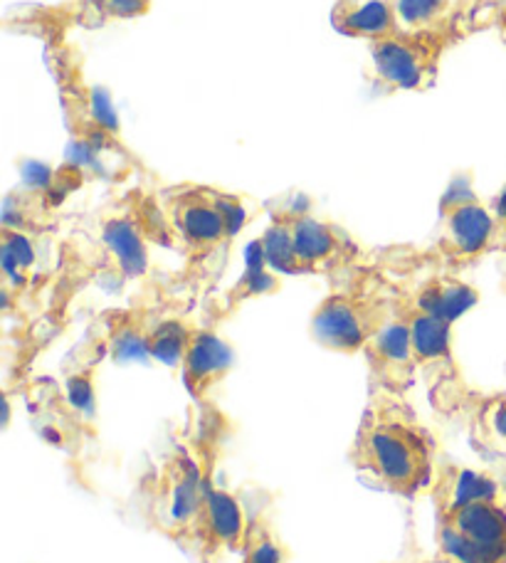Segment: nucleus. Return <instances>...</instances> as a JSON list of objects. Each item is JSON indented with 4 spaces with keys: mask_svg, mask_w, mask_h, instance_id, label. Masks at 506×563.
<instances>
[{
    "mask_svg": "<svg viewBox=\"0 0 506 563\" xmlns=\"http://www.w3.org/2000/svg\"><path fill=\"white\" fill-rule=\"evenodd\" d=\"M351 462L393 495L415 497L430 489L435 475L432 442L403 394L383 386L371 388Z\"/></svg>",
    "mask_w": 506,
    "mask_h": 563,
    "instance_id": "nucleus-1",
    "label": "nucleus"
},
{
    "mask_svg": "<svg viewBox=\"0 0 506 563\" xmlns=\"http://www.w3.org/2000/svg\"><path fill=\"white\" fill-rule=\"evenodd\" d=\"M267 265L277 275L343 279L361 267V245L341 225L321 218L307 196H292L270 216L260 238Z\"/></svg>",
    "mask_w": 506,
    "mask_h": 563,
    "instance_id": "nucleus-2",
    "label": "nucleus"
},
{
    "mask_svg": "<svg viewBox=\"0 0 506 563\" xmlns=\"http://www.w3.org/2000/svg\"><path fill=\"white\" fill-rule=\"evenodd\" d=\"M43 49L65 126L79 154L89 164H99V168H105L107 161L136 164L121 136L119 117L107 92L87 75L82 49L73 43V37H50Z\"/></svg>",
    "mask_w": 506,
    "mask_h": 563,
    "instance_id": "nucleus-3",
    "label": "nucleus"
},
{
    "mask_svg": "<svg viewBox=\"0 0 506 563\" xmlns=\"http://www.w3.org/2000/svg\"><path fill=\"white\" fill-rule=\"evenodd\" d=\"M154 200L166 245L178 247L194 267L228 253L232 240L250 223L245 198L212 186H168L158 190Z\"/></svg>",
    "mask_w": 506,
    "mask_h": 563,
    "instance_id": "nucleus-4",
    "label": "nucleus"
},
{
    "mask_svg": "<svg viewBox=\"0 0 506 563\" xmlns=\"http://www.w3.org/2000/svg\"><path fill=\"white\" fill-rule=\"evenodd\" d=\"M484 0L458 15L450 23L405 30L400 27L371 49V82L381 97L400 92H428L438 85L442 65L448 55L470 35L480 33L487 25Z\"/></svg>",
    "mask_w": 506,
    "mask_h": 563,
    "instance_id": "nucleus-5",
    "label": "nucleus"
},
{
    "mask_svg": "<svg viewBox=\"0 0 506 563\" xmlns=\"http://www.w3.org/2000/svg\"><path fill=\"white\" fill-rule=\"evenodd\" d=\"M400 289L376 269L359 267L337 282L311 314V339L337 354H363L396 319Z\"/></svg>",
    "mask_w": 506,
    "mask_h": 563,
    "instance_id": "nucleus-6",
    "label": "nucleus"
},
{
    "mask_svg": "<svg viewBox=\"0 0 506 563\" xmlns=\"http://www.w3.org/2000/svg\"><path fill=\"white\" fill-rule=\"evenodd\" d=\"M210 479L184 445H176L141 479L139 509L151 527L186 544Z\"/></svg>",
    "mask_w": 506,
    "mask_h": 563,
    "instance_id": "nucleus-7",
    "label": "nucleus"
},
{
    "mask_svg": "<svg viewBox=\"0 0 506 563\" xmlns=\"http://www.w3.org/2000/svg\"><path fill=\"white\" fill-rule=\"evenodd\" d=\"M438 253L450 269L472 267L497 253L494 210L477 196L470 174L454 176L440 198Z\"/></svg>",
    "mask_w": 506,
    "mask_h": 563,
    "instance_id": "nucleus-8",
    "label": "nucleus"
},
{
    "mask_svg": "<svg viewBox=\"0 0 506 563\" xmlns=\"http://www.w3.org/2000/svg\"><path fill=\"white\" fill-rule=\"evenodd\" d=\"M151 0H65L55 5H25L6 18V27L37 40L73 37L75 30H99L146 15Z\"/></svg>",
    "mask_w": 506,
    "mask_h": 563,
    "instance_id": "nucleus-9",
    "label": "nucleus"
},
{
    "mask_svg": "<svg viewBox=\"0 0 506 563\" xmlns=\"http://www.w3.org/2000/svg\"><path fill=\"white\" fill-rule=\"evenodd\" d=\"M248 529L250 521L240 499L226 489L210 485L186 544H196L200 554L210 559L222 554V551L245 549Z\"/></svg>",
    "mask_w": 506,
    "mask_h": 563,
    "instance_id": "nucleus-10",
    "label": "nucleus"
},
{
    "mask_svg": "<svg viewBox=\"0 0 506 563\" xmlns=\"http://www.w3.org/2000/svg\"><path fill=\"white\" fill-rule=\"evenodd\" d=\"M363 356L369 361L373 386H383L396 394H405L413 384L418 358H415L410 329L396 314L391 324L371 339V344L363 349Z\"/></svg>",
    "mask_w": 506,
    "mask_h": 563,
    "instance_id": "nucleus-11",
    "label": "nucleus"
},
{
    "mask_svg": "<svg viewBox=\"0 0 506 563\" xmlns=\"http://www.w3.org/2000/svg\"><path fill=\"white\" fill-rule=\"evenodd\" d=\"M235 364V351L222 339L218 331L196 327L190 344L186 349L180 374L188 394L200 404H206L212 390H216Z\"/></svg>",
    "mask_w": 506,
    "mask_h": 563,
    "instance_id": "nucleus-12",
    "label": "nucleus"
},
{
    "mask_svg": "<svg viewBox=\"0 0 506 563\" xmlns=\"http://www.w3.org/2000/svg\"><path fill=\"white\" fill-rule=\"evenodd\" d=\"M428 492L438 517H448L454 509L472 505V501H499V482L492 472H477L462 465H450V462L435 467Z\"/></svg>",
    "mask_w": 506,
    "mask_h": 563,
    "instance_id": "nucleus-13",
    "label": "nucleus"
},
{
    "mask_svg": "<svg viewBox=\"0 0 506 563\" xmlns=\"http://www.w3.org/2000/svg\"><path fill=\"white\" fill-rule=\"evenodd\" d=\"M398 301L405 307L425 311V314L440 317L454 324V321L477 305L480 291L468 285V282H462L458 275L442 273L428 277L413 289H400Z\"/></svg>",
    "mask_w": 506,
    "mask_h": 563,
    "instance_id": "nucleus-14",
    "label": "nucleus"
},
{
    "mask_svg": "<svg viewBox=\"0 0 506 563\" xmlns=\"http://www.w3.org/2000/svg\"><path fill=\"white\" fill-rule=\"evenodd\" d=\"M331 25L343 37L373 45L396 35L400 20L391 0H333Z\"/></svg>",
    "mask_w": 506,
    "mask_h": 563,
    "instance_id": "nucleus-15",
    "label": "nucleus"
},
{
    "mask_svg": "<svg viewBox=\"0 0 506 563\" xmlns=\"http://www.w3.org/2000/svg\"><path fill=\"white\" fill-rule=\"evenodd\" d=\"M438 525L452 527L472 544L506 561V509L499 501H472L448 517H438Z\"/></svg>",
    "mask_w": 506,
    "mask_h": 563,
    "instance_id": "nucleus-16",
    "label": "nucleus"
},
{
    "mask_svg": "<svg viewBox=\"0 0 506 563\" xmlns=\"http://www.w3.org/2000/svg\"><path fill=\"white\" fill-rule=\"evenodd\" d=\"M396 314L408 324L415 358L420 368H452V324L440 317L425 314L398 301Z\"/></svg>",
    "mask_w": 506,
    "mask_h": 563,
    "instance_id": "nucleus-17",
    "label": "nucleus"
},
{
    "mask_svg": "<svg viewBox=\"0 0 506 563\" xmlns=\"http://www.w3.org/2000/svg\"><path fill=\"white\" fill-rule=\"evenodd\" d=\"M151 319L144 311H114L107 321V349L114 361L146 358Z\"/></svg>",
    "mask_w": 506,
    "mask_h": 563,
    "instance_id": "nucleus-18",
    "label": "nucleus"
},
{
    "mask_svg": "<svg viewBox=\"0 0 506 563\" xmlns=\"http://www.w3.org/2000/svg\"><path fill=\"white\" fill-rule=\"evenodd\" d=\"M405 30L435 27L450 23L470 8L480 5L482 0H391Z\"/></svg>",
    "mask_w": 506,
    "mask_h": 563,
    "instance_id": "nucleus-19",
    "label": "nucleus"
},
{
    "mask_svg": "<svg viewBox=\"0 0 506 563\" xmlns=\"http://www.w3.org/2000/svg\"><path fill=\"white\" fill-rule=\"evenodd\" d=\"M277 289H279V275L267 265L260 240H255V243H250L248 247L245 275H242L238 285L228 291L226 311L238 309L240 305H245V301L270 295V291H277Z\"/></svg>",
    "mask_w": 506,
    "mask_h": 563,
    "instance_id": "nucleus-20",
    "label": "nucleus"
},
{
    "mask_svg": "<svg viewBox=\"0 0 506 563\" xmlns=\"http://www.w3.org/2000/svg\"><path fill=\"white\" fill-rule=\"evenodd\" d=\"M194 329L188 321L178 317H164L151 321L148 327V339H146V351L151 358L161 361L166 366H178L184 364L186 349L190 344V336H194Z\"/></svg>",
    "mask_w": 506,
    "mask_h": 563,
    "instance_id": "nucleus-21",
    "label": "nucleus"
},
{
    "mask_svg": "<svg viewBox=\"0 0 506 563\" xmlns=\"http://www.w3.org/2000/svg\"><path fill=\"white\" fill-rule=\"evenodd\" d=\"M474 430H477V440L484 448L497 452V455H506V394L490 398L480 408Z\"/></svg>",
    "mask_w": 506,
    "mask_h": 563,
    "instance_id": "nucleus-22",
    "label": "nucleus"
},
{
    "mask_svg": "<svg viewBox=\"0 0 506 563\" xmlns=\"http://www.w3.org/2000/svg\"><path fill=\"white\" fill-rule=\"evenodd\" d=\"M287 551L279 544L265 517L250 521L245 539V563H285Z\"/></svg>",
    "mask_w": 506,
    "mask_h": 563,
    "instance_id": "nucleus-23",
    "label": "nucleus"
},
{
    "mask_svg": "<svg viewBox=\"0 0 506 563\" xmlns=\"http://www.w3.org/2000/svg\"><path fill=\"white\" fill-rule=\"evenodd\" d=\"M67 400L79 416H95V368L77 371L67 378Z\"/></svg>",
    "mask_w": 506,
    "mask_h": 563,
    "instance_id": "nucleus-24",
    "label": "nucleus"
},
{
    "mask_svg": "<svg viewBox=\"0 0 506 563\" xmlns=\"http://www.w3.org/2000/svg\"><path fill=\"white\" fill-rule=\"evenodd\" d=\"M494 220H497V253H506V184L494 200Z\"/></svg>",
    "mask_w": 506,
    "mask_h": 563,
    "instance_id": "nucleus-25",
    "label": "nucleus"
},
{
    "mask_svg": "<svg viewBox=\"0 0 506 563\" xmlns=\"http://www.w3.org/2000/svg\"><path fill=\"white\" fill-rule=\"evenodd\" d=\"M492 475L499 482V505L506 509V462L497 472H492Z\"/></svg>",
    "mask_w": 506,
    "mask_h": 563,
    "instance_id": "nucleus-26",
    "label": "nucleus"
},
{
    "mask_svg": "<svg viewBox=\"0 0 506 563\" xmlns=\"http://www.w3.org/2000/svg\"><path fill=\"white\" fill-rule=\"evenodd\" d=\"M420 563H458V561H452V559H448L444 554H440L438 559H428V561H420Z\"/></svg>",
    "mask_w": 506,
    "mask_h": 563,
    "instance_id": "nucleus-27",
    "label": "nucleus"
}]
</instances>
